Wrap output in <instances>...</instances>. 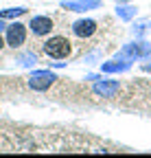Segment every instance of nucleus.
<instances>
[{"label":"nucleus","mask_w":151,"mask_h":158,"mask_svg":"<svg viewBox=\"0 0 151 158\" xmlns=\"http://www.w3.org/2000/svg\"><path fill=\"white\" fill-rule=\"evenodd\" d=\"M70 51H72L70 42H68L66 37H62V35L50 37L48 42H44V53L48 57H53V59H64V57L70 55Z\"/></svg>","instance_id":"f257e3e1"},{"label":"nucleus","mask_w":151,"mask_h":158,"mask_svg":"<svg viewBox=\"0 0 151 158\" xmlns=\"http://www.w3.org/2000/svg\"><path fill=\"white\" fill-rule=\"evenodd\" d=\"M55 79L57 77H55L53 73H48V70H37V73H33L29 77V86L33 90H48L55 84Z\"/></svg>","instance_id":"f03ea898"},{"label":"nucleus","mask_w":151,"mask_h":158,"mask_svg":"<svg viewBox=\"0 0 151 158\" xmlns=\"http://www.w3.org/2000/svg\"><path fill=\"white\" fill-rule=\"evenodd\" d=\"M24 40H26V29H24V24L13 22V24L7 29V44H9V46L18 48V46L24 44Z\"/></svg>","instance_id":"7ed1b4c3"},{"label":"nucleus","mask_w":151,"mask_h":158,"mask_svg":"<svg viewBox=\"0 0 151 158\" xmlns=\"http://www.w3.org/2000/svg\"><path fill=\"white\" fill-rule=\"evenodd\" d=\"M29 27H31V31H33L35 35H48V33L53 31V20L46 18V15H37V18L31 20Z\"/></svg>","instance_id":"20e7f679"},{"label":"nucleus","mask_w":151,"mask_h":158,"mask_svg":"<svg viewBox=\"0 0 151 158\" xmlns=\"http://www.w3.org/2000/svg\"><path fill=\"white\" fill-rule=\"evenodd\" d=\"M72 31L79 37H90L97 31V22H94V20H77V22L72 24Z\"/></svg>","instance_id":"39448f33"},{"label":"nucleus","mask_w":151,"mask_h":158,"mask_svg":"<svg viewBox=\"0 0 151 158\" xmlns=\"http://www.w3.org/2000/svg\"><path fill=\"white\" fill-rule=\"evenodd\" d=\"M62 7L70 11H88V9H99L101 2L99 0H74V2H62Z\"/></svg>","instance_id":"423d86ee"},{"label":"nucleus","mask_w":151,"mask_h":158,"mask_svg":"<svg viewBox=\"0 0 151 158\" xmlns=\"http://www.w3.org/2000/svg\"><path fill=\"white\" fill-rule=\"evenodd\" d=\"M118 90H121L118 81H99V84H94V92L101 94V97H114Z\"/></svg>","instance_id":"0eeeda50"},{"label":"nucleus","mask_w":151,"mask_h":158,"mask_svg":"<svg viewBox=\"0 0 151 158\" xmlns=\"http://www.w3.org/2000/svg\"><path fill=\"white\" fill-rule=\"evenodd\" d=\"M26 9L22 7H15V9H5V11H0V18H18V15H22Z\"/></svg>","instance_id":"6e6552de"},{"label":"nucleus","mask_w":151,"mask_h":158,"mask_svg":"<svg viewBox=\"0 0 151 158\" xmlns=\"http://www.w3.org/2000/svg\"><path fill=\"white\" fill-rule=\"evenodd\" d=\"M18 62H20L22 66H31V64H35V62H37V59H35V55H33V53H24V55L18 57Z\"/></svg>","instance_id":"1a4fd4ad"},{"label":"nucleus","mask_w":151,"mask_h":158,"mask_svg":"<svg viewBox=\"0 0 151 158\" xmlns=\"http://www.w3.org/2000/svg\"><path fill=\"white\" fill-rule=\"evenodd\" d=\"M134 13H136V9H134V7H121V9H118V15H121L123 20L134 18Z\"/></svg>","instance_id":"9d476101"},{"label":"nucleus","mask_w":151,"mask_h":158,"mask_svg":"<svg viewBox=\"0 0 151 158\" xmlns=\"http://www.w3.org/2000/svg\"><path fill=\"white\" fill-rule=\"evenodd\" d=\"M129 64H103V70L105 73H116V70H125Z\"/></svg>","instance_id":"9b49d317"},{"label":"nucleus","mask_w":151,"mask_h":158,"mask_svg":"<svg viewBox=\"0 0 151 158\" xmlns=\"http://www.w3.org/2000/svg\"><path fill=\"white\" fill-rule=\"evenodd\" d=\"M2 46H5V42H2V37H0V48H2Z\"/></svg>","instance_id":"f8f14e48"},{"label":"nucleus","mask_w":151,"mask_h":158,"mask_svg":"<svg viewBox=\"0 0 151 158\" xmlns=\"http://www.w3.org/2000/svg\"><path fill=\"white\" fill-rule=\"evenodd\" d=\"M145 68H147V70H151V64H147V66H145Z\"/></svg>","instance_id":"ddd939ff"},{"label":"nucleus","mask_w":151,"mask_h":158,"mask_svg":"<svg viewBox=\"0 0 151 158\" xmlns=\"http://www.w3.org/2000/svg\"><path fill=\"white\" fill-rule=\"evenodd\" d=\"M2 27H5V24H2V20H0V29H2Z\"/></svg>","instance_id":"4468645a"}]
</instances>
